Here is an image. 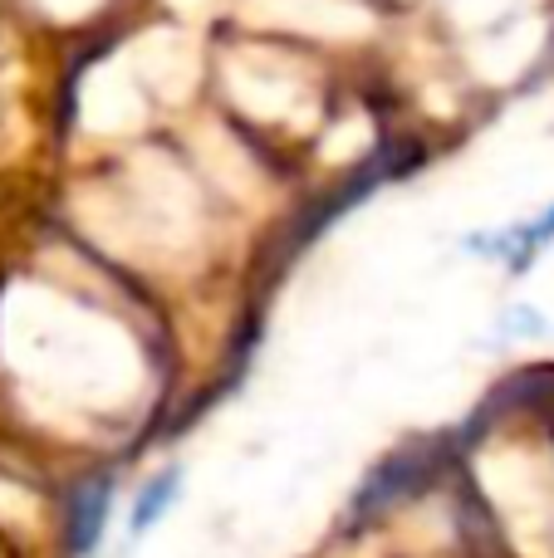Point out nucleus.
I'll return each instance as SVG.
<instances>
[{
	"label": "nucleus",
	"instance_id": "2",
	"mask_svg": "<svg viewBox=\"0 0 554 558\" xmlns=\"http://www.w3.org/2000/svg\"><path fill=\"white\" fill-rule=\"evenodd\" d=\"M108 510H113V485L108 481H88L79 485V495L69 500V549L79 558H88L104 539Z\"/></svg>",
	"mask_w": 554,
	"mask_h": 558
},
{
	"label": "nucleus",
	"instance_id": "1",
	"mask_svg": "<svg viewBox=\"0 0 554 558\" xmlns=\"http://www.w3.org/2000/svg\"><path fill=\"white\" fill-rule=\"evenodd\" d=\"M554 241V206L540 221H526V226H510V231H501V235H471L467 241V251H477V255H501V260L510 265L516 275H526L530 270V260H535L540 251Z\"/></svg>",
	"mask_w": 554,
	"mask_h": 558
},
{
	"label": "nucleus",
	"instance_id": "3",
	"mask_svg": "<svg viewBox=\"0 0 554 558\" xmlns=\"http://www.w3.org/2000/svg\"><path fill=\"white\" fill-rule=\"evenodd\" d=\"M177 495H182V465H167V471H157L153 481L137 490L133 514H128V530H133V539H137V534H147L167 510H172Z\"/></svg>",
	"mask_w": 554,
	"mask_h": 558
}]
</instances>
